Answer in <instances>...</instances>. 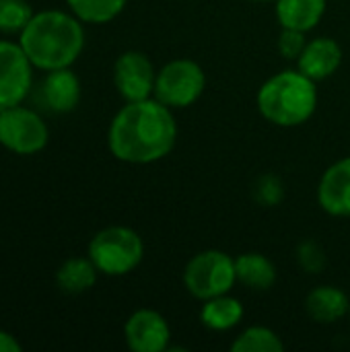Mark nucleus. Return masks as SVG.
I'll return each mask as SVG.
<instances>
[{
    "mask_svg": "<svg viewBox=\"0 0 350 352\" xmlns=\"http://www.w3.org/2000/svg\"><path fill=\"white\" fill-rule=\"evenodd\" d=\"M177 140V124L171 107L159 99L126 101L113 116L107 132V144L118 161L149 165L165 159Z\"/></svg>",
    "mask_w": 350,
    "mask_h": 352,
    "instance_id": "nucleus-1",
    "label": "nucleus"
},
{
    "mask_svg": "<svg viewBox=\"0 0 350 352\" xmlns=\"http://www.w3.org/2000/svg\"><path fill=\"white\" fill-rule=\"evenodd\" d=\"M19 43L33 66L56 70L72 66L85 50V29L76 14L43 10L19 33Z\"/></svg>",
    "mask_w": 350,
    "mask_h": 352,
    "instance_id": "nucleus-2",
    "label": "nucleus"
},
{
    "mask_svg": "<svg viewBox=\"0 0 350 352\" xmlns=\"http://www.w3.org/2000/svg\"><path fill=\"white\" fill-rule=\"evenodd\" d=\"M258 111L264 120L281 128L305 124L318 107L316 80L297 70H283L270 76L258 91Z\"/></svg>",
    "mask_w": 350,
    "mask_h": 352,
    "instance_id": "nucleus-3",
    "label": "nucleus"
},
{
    "mask_svg": "<svg viewBox=\"0 0 350 352\" xmlns=\"http://www.w3.org/2000/svg\"><path fill=\"white\" fill-rule=\"evenodd\" d=\"M89 258L105 276H124L144 258L142 237L130 227H105L89 243Z\"/></svg>",
    "mask_w": 350,
    "mask_h": 352,
    "instance_id": "nucleus-4",
    "label": "nucleus"
},
{
    "mask_svg": "<svg viewBox=\"0 0 350 352\" xmlns=\"http://www.w3.org/2000/svg\"><path fill=\"white\" fill-rule=\"evenodd\" d=\"M235 283V258L221 250H204L196 254L184 268V287L198 301L227 295Z\"/></svg>",
    "mask_w": 350,
    "mask_h": 352,
    "instance_id": "nucleus-5",
    "label": "nucleus"
},
{
    "mask_svg": "<svg viewBox=\"0 0 350 352\" xmlns=\"http://www.w3.org/2000/svg\"><path fill=\"white\" fill-rule=\"evenodd\" d=\"M204 87L206 76L202 66L194 60L177 58L157 72L153 97L171 109H182L194 105L202 97Z\"/></svg>",
    "mask_w": 350,
    "mask_h": 352,
    "instance_id": "nucleus-6",
    "label": "nucleus"
},
{
    "mask_svg": "<svg viewBox=\"0 0 350 352\" xmlns=\"http://www.w3.org/2000/svg\"><path fill=\"white\" fill-rule=\"evenodd\" d=\"M50 130L39 113L12 105L0 111V144L14 155H35L45 148Z\"/></svg>",
    "mask_w": 350,
    "mask_h": 352,
    "instance_id": "nucleus-7",
    "label": "nucleus"
},
{
    "mask_svg": "<svg viewBox=\"0 0 350 352\" xmlns=\"http://www.w3.org/2000/svg\"><path fill=\"white\" fill-rule=\"evenodd\" d=\"M31 60L21 43L0 41V111L21 105L33 80Z\"/></svg>",
    "mask_w": 350,
    "mask_h": 352,
    "instance_id": "nucleus-8",
    "label": "nucleus"
},
{
    "mask_svg": "<svg viewBox=\"0 0 350 352\" xmlns=\"http://www.w3.org/2000/svg\"><path fill=\"white\" fill-rule=\"evenodd\" d=\"M157 70L142 52H124L113 64V85L124 101H142L155 93Z\"/></svg>",
    "mask_w": 350,
    "mask_h": 352,
    "instance_id": "nucleus-9",
    "label": "nucleus"
},
{
    "mask_svg": "<svg viewBox=\"0 0 350 352\" xmlns=\"http://www.w3.org/2000/svg\"><path fill=\"white\" fill-rule=\"evenodd\" d=\"M124 338L132 352H163L169 349L171 330L159 311L138 309L128 318Z\"/></svg>",
    "mask_w": 350,
    "mask_h": 352,
    "instance_id": "nucleus-10",
    "label": "nucleus"
},
{
    "mask_svg": "<svg viewBox=\"0 0 350 352\" xmlns=\"http://www.w3.org/2000/svg\"><path fill=\"white\" fill-rule=\"evenodd\" d=\"M318 202L332 217H350V157L324 171L318 186Z\"/></svg>",
    "mask_w": 350,
    "mask_h": 352,
    "instance_id": "nucleus-11",
    "label": "nucleus"
},
{
    "mask_svg": "<svg viewBox=\"0 0 350 352\" xmlns=\"http://www.w3.org/2000/svg\"><path fill=\"white\" fill-rule=\"evenodd\" d=\"M299 70L311 80L320 82L332 76L342 64V47L332 37H316L307 41L303 54L297 60Z\"/></svg>",
    "mask_w": 350,
    "mask_h": 352,
    "instance_id": "nucleus-12",
    "label": "nucleus"
},
{
    "mask_svg": "<svg viewBox=\"0 0 350 352\" xmlns=\"http://www.w3.org/2000/svg\"><path fill=\"white\" fill-rule=\"evenodd\" d=\"M41 97L50 111L68 113L80 101V80L70 70V66L47 70V76L41 85Z\"/></svg>",
    "mask_w": 350,
    "mask_h": 352,
    "instance_id": "nucleus-13",
    "label": "nucleus"
},
{
    "mask_svg": "<svg viewBox=\"0 0 350 352\" xmlns=\"http://www.w3.org/2000/svg\"><path fill=\"white\" fill-rule=\"evenodd\" d=\"M305 311L316 324H336L350 311L349 295L332 285H322L309 291L305 299Z\"/></svg>",
    "mask_w": 350,
    "mask_h": 352,
    "instance_id": "nucleus-14",
    "label": "nucleus"
},
{
    "mask_svg": "<svg viewBox=\"0 0 350 352\" xmlns=\"http://www.w3.org/2000/svg\"><path fill=\"white\" fill-rule=\"evenodd\" d=\"M328 0H274L276 21L285 29L311 31L326 14Z\"/></svg>",
    "mask_w": 350,
    "mask_h": 352,
    "instance_id": "nucleus-15",
    "label": "nucleus"
},
{
    "mask_svg": "<svg viewBox=\"0 0 350 352\" xmlns=\"http://www.w3.org/2000/svg\"><path fill=\"white\" fill-rule=\"evenodd\" d=\"M237 283L252 291H268L276 283V266L270 258L258 252H248L235 258Z\"/></svg>",
    "mask_w": 350,
    "mask_h": 352,
    "instance_id": "nucleus-16",
    "label": "nucleus"
},
{
    "mask_svg": "<svg viewBox=\"0 0 350 352\" xmlns=\"http://www.w3.org/2000/svg\"><path fill=\"white\" fill-rule=\"evenodd\" d=\"M241 320H243V305L239 299L229 297V293L202 301L200 322L212 332L233 330L235 326L241 324Z\"/></svg>",
    "mask_w": 350,
    "mask_h": 352,
    "instance_id": "nucleus-17",
    "label": "nucleus"
},
{
    "mask_svg": "<svg viewBox=\"0 0 350 352\" xmlns=\"http://www.w3.org/2000/svg\"><path fill=\"white\" fill-rule=\"evenodd\" d=\"M97 266L91 258H70L56 272V285L68 295H80L97 283Z\"/></svg>",
    "mask_w": 350,
    "mask_h": 352,
    "instance_id": "nucleus-18",
    "label": "nucleus"
},
{
    "mask_svg": "<svg viewBox=\"0 0 350 352\" xmlns=\"http://www.w3.org/2000/svg\"><path fill=\"white\" fill-rule=\"evenodd\" d=\"M72 14H76L83 23H93V25H103L113 21L128 0H66Z\"/></svg>",
    "mask_w": 350,
    "mask_h": 352,
    "instance_id": "nucleus-19",
    "label": "nucleus"
},
{
    "mask_svg": "<svg viewBox=\"0 0 350 352\" xmlns=\"http://www.w3.org/2000/svg\"><path fill=\"white\" fill-rule=\"evenodd\" d=\"M233 352H281L285 351L283 340L278 338L276 332H272L266 326H252L243 330L233 342Z\"/></svg>",
    "mask_w": 350,
    "mask_h": 352,
    "instance_id": "nucleus-20",
    "label": "nucleus"
},
{
    "mask_svg": "<svg viewBox=\"0 0 350 352\" xmlns=\"http://www.w3.org/2000/svg\"><path fill=\"white\" fill-rule=\"evenodd\" d=\"M33 19L27 0H0V33H21Z\"/></svg>",
    "mask_w": 350,
    "mask_h": 352,
    "instance_id": "nucleus-21",
    "label": "nucleus"
},
{
    "mask_svg": "<svg viewBox=\"0 0 350 352\" xmlns=\"http://www.w3.org/2000/svg\"><path fill=\"white\" fill-rule=\"evenodd\" d=\"M252 196L260 206H276L285 198V186L274 173H264L254 182Z\"/></svg>",
    "mask_w": 350,
    "mask_h": 352,
    "instance_id": "nucleus-22",
    "label": "nucleus"
},
{
    "mask_svg": "<svg viewBox=\"0 0 350 352\" xmlns=\"http://www.w3.org/2000/svg\"><path fill=\"white\" fill-rule=\"evenodd\" d=\"M326 252L324 248L314 241V239H305L299 243L297 248V264L303 268V272L307 274H320L326 268Z\"/></svg>",
    "mask_w": 350,
    "mask_h": 352,
    "instance_id": "nucleus-23",
    "label": "nucleus"
},
{
    "mask_svg": "<svg viewBox=\"0 0 350 352\" xmlns=\"http://www.w3.org/2000/svg\"><path fill=\"white\" fill-rule=\"evenodd\" d=\"M307 45V39H305V33L303 31H297V29H285L281 31L278 35V41H276V47H278V54L287 60H299V56L303 54Z\"/></svg>",
    "mask_w": 350,
    "mask_h": 352,
    "instance_id": "nucleus-24",
    "label": "nucleus"
},
{
    "mask_svg": "<svg viewBox=\"0 0 350 352\" xmlns=\"http://www.w3.org/2000/svg\"><path fill=\"white\" fill-rule=\"evenodd\" d=\"M21 344L17 342V338L4 330H0V352H21Z\"/></svg>",
    "mask_w": 350,
    "mask_h": 352,
    "instance_id": "nucleus-25",
    "label": "nucleus"
},
{
    "mask_svg": "<svg viewBox=\"0 0 350 352\" xmlns=\"http://www.w3.org/2000/svg\"><path fill=\"white\" fill-rule=\"evenodd\" d=\"M248 2H274V0H248Z\"/></svg>",
    "mask_w": 350,
    "mask_h": 352,
    "instance_id": "nucleus-26",
    "label": "nucleus"
},
{
    "mask_svg": "<svg viewBox=\"0 0 350 352\" xmlns=\"http://www.w3.org/2000/svg\"><path fill=\"white\" fill-rule=\"evenodd\" d=\"M349 316H350V311H349Z\"/></svg>",
    "mask_w": 350,
    "mask_h": 352,
    "instance_id": "nucleus-27",
    "label": "nucleus"
}]
</instances>
